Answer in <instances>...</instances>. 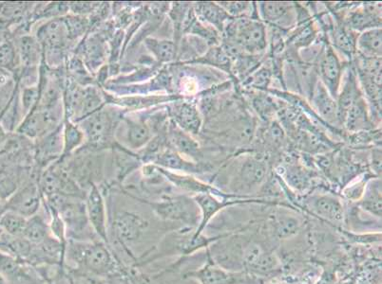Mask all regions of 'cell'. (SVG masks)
Returning a JSON list of instances; mask_svg holds the SVG:
<instances>
[{"label": "cell", "mask_w": 382, "mask_h": 284, "mask_svg": "<svg viewBox=\"0 0 382 284\" xmlns=\"http://www.w3.org/2000/svg\"><path fill=\"white\" fill-rule=\"evenodd\" d=\"M66 257L74 263L76 269L85 271L96 277L117 276L124 265L112 248L102 242H79L68 240Z\"/></svg>", "instance_id": "1"}, {"label": "cell", "mask_w": 382, "mask_h": 284, "mask_svg": "<svg viewBox=\"0 0 382 284\" xmlns=\"http://www.w3.org/2000/svg\"><path fill=\"white\" fill-rule=\"evenodd\" d=\"M125 110L106 104L78 122L85 138L82 147L92 151H110L116 143L115 135Z\"/></svg>", "instance_id": "2"}, {"label": "cell", "mask_w": 382, "mask_h": 284, "mask_svg": "<svg viewBox=\"0 0 382 284\" xmlns=\"http://www.w3.org/2000/svg\"><path fill=\"white\" fill-rule=\"evenodd\" d=\"M121 193L138 203L148 205L155 217L163 222L180 223L183 227L196 229L199 226L201 214L193 197L186 194L166 193L157 200H147L120 189Z\"/></svg>", "instance_id": "3"}, {"label": "cell", "mask_w": 382, "mask_h": 284, "mask_svg": "<svg viewBox=\"0 0 382 284\" xmlns=\"http://www.w3.org/2000/svg\"><path fill=\"white\" fill-rule=\"evenodd\" d=\"M220 39L232 41L248 55L268 53V30L260 19L251 17L230 19L225 26Z\"/></svg>", "instance_id": "4"}, {"label": "cell", "mask_w": 382, "mask_h": 284, "mask_svg": "<svg viewBox=\"0 0 382 284\" xmlns=\"http://www.w3.org/2000/svg\"><path fill=\"white\" fill-rule=\"evenodd\" d=\"M110 227L112 236L123 252L137 263L132 247L143 239L150 227V222L144 215L135 211L122 209L114 212L110 217Z\"/></svg>", "instance_id": "5"}, {"label": "cell", "mask_w": 382, "mask_h": 284, "mask_svg": "<svg viewBox=\"0 0 382 284\" xmlns=\"http://www.w3.org/2000/svg\"><path fill=\"white\" fill-rule=\"evenodd\" d=\"M270 163L265 155L256 153L243 155L230 183V194L251 197L250 193L260 191L270 175Z\"/></svg>", "instance_id": "6"}, {"label": "cell", "mask_w": 382, "mask_h": 284, "mask_svg": "<svg viewBox=\"0 0 382 284\" xmlns=\"http://www.w3.org/2000/svg\"><path fill=\"white\" fill-rule=\"evenodd\" d=\"M155 137L148 122L147 110L125 113L118 125L116 142L132 152L143 149Z\"/></svg>", "instance_id": "7"}, {"label": "cell", "mask_w": 382, "mask_h": 284, "mask_svg": "<svg viewBox=\"0 0 382 284\" xmlns=\"http://www.w3.org/2000/svg\"><path fill=\"white\" fill-rule=\"evenodd\" d=\"M64 117L65 115L63 104L53 107L35 106L24 117L15 132L25 135L33 142L62 124Z\"/></svg>", "instance_id": "8"}, {"label": "cell", "mask_w": 382, "mask_h": 284, "mask_svg": "<svg viewBox=\"0 0 382 284\" xmlns=\"http://www.w3.org/2000/svg\"><path fill=\"white\" fill-rule=\"evenodd\" d=\"M41 173L42 171L33 166L29 178L5 203L6 211L17 212L25 218L37 214L42 203V194L38 185Z\"/></svg>", "instance_id": "9"}, {"label": "cell", "mask_w": 382, "mask_h": 284, "mask_svg": "<svg viewBox=\"0 0 382 284\" xmlns=\"http://www.w3.org/2000/svg\"><path fill=\"white\" fill-rule=\"evenodd\" d=\"M186 277L194 278L199 284H251L260 278L248 273L225 269L218 265L210 254V249H206V263L196 270L184 273Z\"/></svg>", "instance_id": "10"}, {"label": "cell", "mask_w": 382, "mask_h": 284, "mask_svg": "<svg viewBox=\"0 0 382 284\" xmlns=\"http://www.w3.org/2000/svg\"><path fill=\"white\" fill-rule=\"evenodd\" d=\"M304 208L313 216L340 229L346 219L345 205L338 193L306 194L304 196Z\"/></svg>", "instance_id": "11"}, {"label": "cell", "mask_w": 382, "mask_h": 284, "mask_svg": "<svg viewBox=\"0 0 382 284\" xmlns=\"http://www.w3.org/2000/svg\"><path fill=\"white\" fill-rule=\"evenodd\" d=\"M71 53L83 61L94 77L109 61V44L106 38L98 32L87 33Z\"/></svg>", "instance_id": "12"}, {"label": "cell", "mask_w": 382, "mask_h": 284, "mask_svg": "<svg viewBox=\"0 0 382 284\" xmlns=\"http://www.w3.org/2000/svg\"><path fill=\"white\" fill-rule=\"evenodd\" d=\"M169 120L193 137L201 135L204 120L196 98H181L166 106Z\"/></svg>", "instance_id": "13"}, {"label": "cell", "mask_w": 382, "mask_h": 284, "mask_svg": "<svg viewBox=\"0 0 382 284\" xmlns=\"http://www.w3.org/2000/svg\"><path fill=\"white\" fill-rule=\"evenodd\" d=\"M85 207H86L87 216L94 234L100 240L110 247L109 215H107L106 198L100 187L96 184L89 187L87 191Z\"/></svg>", "instance_id": "14"}, {"label": "cell", "mask_w": 382, "mask_h": 284, "mask_svg": "<svg viewBox=\"0 0 382 284\" xmlns=\"http://www.w3.org/2000/svg\"><path fill=\"white\" fill-rule=\"evenodd\" d=\"M316 68L320 83L324 84L331 96L337 101L345 65H343L340 56L328 40Z\"/></svg>", "instance_id": "15"}, {"label": "cell", "mask_w": 382, "mask_h": 284, "mask_svg": "<svg viewBox=\"0 0 382 284\" xmlns=\"http://www.w3.org/2000/svg\"><path fill=\"white\" fill-rule=\"evenodd\" d=\"M64 122V120H63ZM63 124L40 139L33 140L35 167L43 171L62 158Z\"/></svg>", "instance_id": "16"}, {"label": "cell", "mask_w": 382, "mask_h": 284, "mask_svg": "<svg viewBox=\"0 0 382 284\" xmlns=\"http://www.w3.org/2000/svg\"><path fill=\"white\" fill-rule=\"evenodd\" d=\"M104 91L106 104L120 107L125 110V113L129 112H139L144 110L155 108V107L166 106L177 100L184 98L178 94H153L137 95V96L116 97Z\"/></svg>", "instance_id": "17"}, {"label": "cell", "mask_w": 382, "mask_h": 284, "mask_svg": "<svg viewBox=\"0 0 382 284\" xmlns=\"http://www.w3.org/2000/svg\"><path fill=\"white\" fill-rule=\"evenodd\" d=\"M343 24L356 33L381 28V2H358L342 19Z\"/></svg>", "instance_id": "18"}, {"label": "cell", "mask_w": 382, "mask_h": 284, "mask_svg": "<svg viewBox=\"0 0 382 284\" xmlns=\"http://www.w3.org/2000/svg\"><path fill=\"white\" fill-rule=\"evenodd\" d=\"M257 12L259 19L266 26H273L289 32L297 24L295 2H259Z\"/></svg>", "instance_id": "19"}, {"label": "cell", "mask_w": 382, "mask_h": 284, "mask_svg": "<svg viewBox=\"0 0 382 284\" xmlns=\"http://www.w3.org/2000/svg\"><path fill=\"white\" fill-rule=\"evenodd\" d=\"M148 164L156 165L165 169V170L174 171V173L192 176L204 175V173H210L214 169L209 163H196L194 161L186 160L169 146H166L162 151H160Z\"/></svg>", "instance_id": "20"}, {"label": "cell", "mask_w": 382, "mask_h": 284, "mask_svg": "<svg viewBox=\"0 0 382 284\" xmlns=\"http://www.w3.org/2000/svg\"><path fill=\"white\" fill-rule=\"evenodd\" d=\"M110 153L112 157L110 164L114 171V181L110 185L119 188L123 186L127 178L135 171H139L144 164L137 152L123 147L117 142L112 146Z\"/></svg>", "instance_id": "21"}, {"label": "cell", "mask_w": 382, "mask_h": 284, "mask_svg": "<svg viewBox=\"0 0 382 284\" xmlns=\"http://www.w3.org/2000/svg\"><path fill=\"white\" fill-rule=\"evenodd\" d=\"M166 140L169 147L173 148L186 160L196 163H205L204 153L199 142H197L193 135L177 126L171 120L166 130Z\"/></svg>", "instance_id": "22"}, {"label": "cell", "mask_w": 382, "mask_h": 284, "mask_svg": "<svg viewBox=\"0 0 382 284\" xmlns=\"http://www.w3.org/2000/svg\"><path fill=\"white\" fill-rule=\"evenodd\" d=\"M309 104L320 120L328 126L337 130H342L337 101L331 96L320 81L318 82L316 88L313 91Z\"/></svg>", "instance_id": "23"}, {"label": "cell", "mask_w": 382, "mask_h": 284, "mask_svg": "<svg viewBox=\"0 0 382 284\" xmlns=\"http://www.w3.org/2000/svg\"><path fill=\"white\" fill-rule=\"evenodd\" d=\"M342 127L345 133L370 131L378 129L372 120L370 110L364 96L356 100L347 109L342 119Z\"/></svg>", "instance_id": "24"}, {"label": "cell", "mask_w": 382, "mask_h": 284, "mask_svg": "<svg viewBox=\"0 0 382 284\" xmlns=\"http://www.w3.org/2000/svg\"><path fill=\"white\" fill-rule=\"evenodd\" d=\"M334 19L332 27L327 32L328 42L336 53H340L347 59V63L352 62L356 55V38L358 33L348 29L342 20Z\"/></svg>", "instance_id": "25"}, {"label": "cell", "mask_w": 382, "mask_h": 284, "mask_svg": "<svg viewBox=\"0 0 382 284\" xmlns=\"http://www.w3.org/2000/svg\"><path fill=\"white\" fill-rule=\"evenodd\" d=\"M186 64V65H198L207 66V68H214L220 73L225 74L229 78V80L234 84L236 91H239V86L236 82L232 73V61L224 48L220 45L211 46L209 50L201 56V57L195 59L193 61Z\"/></svg>", "instance_id": "26"}, {"label": "cell", "mask_w": 382, "mask_h": 284, "mask_svg": "<svg viewBox=\"0 0 382 284\" xmlns=\"http://www.w3.org/2000/svg\"><path fill=\"white\" fill-rule=\"evenodd\" d=\"M241 94L250 101L251 109L258 115L263 122L276 120L283 101L268 92L241 91Z\"/></svg>", "instance_id": "27"}, {"label": "cell", "mask_w": 382, "mask_h": 284, "mask_svg": "<svg viewBox=\"0 0 382 284\" xmlns=\"http://www.w3.org/2000/svg\"><path fill=\"white\" fill-rule=\"evenodd\" d=\"M142 45L159 65L165 66L177 62L179 46L173 39L150 37L143 41Z\"/></svg>", "instance_id": "28"}, {"label": "cell", "mask_w": 382, "mask_h": 284, "mask_svg": "<svg viewBox=\"0 0 382 284\" xmlns=\"http://www.w3.org/2000/svg\"><path fill=\"white\" fill-rule=\"evenodd\" d=\"M192 8L197 19L210 26L222 35L225 26L232 17L218 4V2H192Z\"/></svg>", "instance_id": "29"}, {"label": "cell", "mask_w": 382, "mask_h": 284, "mask_svg": "<svg viewBox=\"0 0 382 284\" xmlns=\"http://www.w3.org/2000/svg\"><path fill=\"white\" fill-rule=\"evenodd\" d=\"M85 86H80L67 76L64 82L63 89V106L64 119L71 120L74 124H78L80 119L82 106H83Z\"/></svg>", "instance_id": "30"}, {"label": "cell", "mask_w": 382, "mask_h": 284, "mask_svg": "<svg viewBox=\"0 0 382 284\" xmlns=\"http://www.w3.org/2000/svg\"><path fill=\"white\" fill-rule=\"evenodd\" d=\"M15 46L22 68H40L43 62V50L32 33L15 37Z\"/></svg>", "instance_id": "31"}, {"label": "cell", "mask_w": 382, "mask_h": 284, "mask_svg": "<svg viewBox=\"0 0 382 284\" xmlns=\"http://www.w3.org/2000/svg\"><path fill=\"white\" fill-rule=\"evenodd\" d=\"M270 227L277 239L288 240L301 231L302 221L296 215L281 209L270 217Z\"/></svg>", "instance_id": "32"}, {"label": "cell", "mask_w": 382, "mask_h": 284, "mask_svg": "<svg viewBox=\"0 0 382 284\" xmlns=\"http://www.w3.org/2000/svg\"><path fill=\"white\" fill-rule=\"evenodd\" d=\"M356 206L361 211L381 220V178H373L368 181L363 196Z\"/></svg>", "instance_id": "33"}, {"label": "cell", "mask_w": 382, "mask_h": 284, "mask_svg": "<svg viewBox=\"0 0 382 284\" xmlns=\"http://www.w3.org/2000/svg\"><path fill=\"white\" fill-rule=\"evenodd\" d=\"M356 53L366 58H381L382 29L376 28L360 33L356 38Z\"/></svg>", "instance_id": "34"}, {"label": "cell", "mask_w": 382, "mask_h": 284, "mask_svg": "<svg viewBox=\"0 0 382 284\" xmlns=\"http://www.w3.org/2000/svg\"><path fill=\"white\" fill-rule=\"evenodd\" d=\"M274 74L270 60L266 58L260 68L254 71L245 81L239 84L241 91L266 92L271 88Z\"/></svg>", "instance_id": "35"}, {"label": "cell", "mask_w": 382, "mask_h": 284, "mask_svg": "<svg viewBox=\"0 0 382 284\" xmlns=\"http://www.w3.org/2000/svg\"><path fill=\"white\" fill-rule=\"evenodd\" d=\"M183 259L174 263L166 269H164L155 275L148 277V284H199L194 278L186 277L184 273H180Z\"/></svg>", "instance_id": "36"}, {"label": "cell", "mask_w": 382, "mask_h": 284, "mask_svg": "<svg viewBox=\"0 0 382 284\" xmlns=\"http://www.w3.org/2000/svg\"><path fill=\"white\" fill-rule=\"evenodd\" d=\"M69 14L68 2H43V3H35L32 17H31V23L35 24L40 20H47L60 19Z\"/></svg>", "instance_id": "37"}, {"label": "cell", "mask_w": 382, "mask_h": 284, "mask_svg": "<svg viewBox=\"0 0 382 284\" xmlns=\"http://www.w3.org/2000/svg\"><path fill=\"white\" fill-rule=\"evenodd\" d=\"M65 71L67 76L73 79L76 83L82 86L96 84L94 77L84 65L83 61L78 55L71 53L67 58L65 64Z\"/></svg>", "instance_id": "38"}, {"label": "cell", "mask_w": 382, "mask_h": 284, "mask_svg": "<svg viewBox=\"0 0 382 284\" xmlns=\"http://www.w3.org/2000/svg\"><path fill=\"white\" fill-rule=\"evenodd\" d=\"M192 2H171L168 17L173 26V40L179 46L183 37V26Z\"/></svg>", "instance_id": "39"}, {"label": "cell", "mask_w": 382, "mask_h": 284, "mask_svg": "<svg viewBox=\"0 0 382 284\" xmlns=\"http://www.w3.org/2000/svg\"><path fill=\"white\" fill-rule=\"evenodd\" d=\"M63 143L62 158L71 155L85 143L84 134L79 125L66 119L63 122Z\"/></svg>", "instance_id": "40"}, {"label": "cell", "mask_w": 382, "mask_h": 284, "mask_svg": "<svg viewBox=\"0 0 382 284\" xmlns=\"http://www.w3.org/2000/svg\"><path fill=\"white\" fill-rule=\"evenodd\" d=\"M50 235V226L43 218V216L35 214L30 218H27L26 226H25L22 237L29 240L31 244H40L43 240L47 239Z\"/></svg>", "instance_id": "41"}, {"label": "cell", "mask_w": 382, "mask_h": 284, "mask_svg": "<svg viewBox=\"0 0 382 284\" xmlns=\"http://www.w3.org/2000/svg\"><path fill=\"white\" fill-rule=\"evenodd\" d=\"M104 106H106V102H105L103 88H99L96 84L85 86L83 106H82L81 116L78 124Z\"/></svg>", "instance_id": "42"}, {"label": "cell", "mask_w": 382, "mask_h": 284, "mask_svg": "<svg viewBox=\"0 0 382 284\" xmlns=\"http://www.w3.org/2000/svg\"><path fill=\"white\" fill-rule=\"evenodd\" d=\"M69 38L73 48L85 37L89 30V19L88 17H81L68 14L63 17Z\"/></svg>", "instance_id": "43"}, {"label": "cell", "mask_w": 382, "mask_h": 284, "mask_svg": "<svg viewBox=\"0 0 382 284\" xmlns=\"http://www.w3.org/2000/svg\"><path fill=\"white\" fill-rule=\"evenodd\" d=\"M20 66H21L15 43L10 40L2 42L0 45V71L11 73L15 76Z\"/></svg>", "instance_id": "44"}, {"label": "cell", "mask_w": 382, "mask_h": 284, "mask_svg": "<svg viewBox=\"0 0 382 284\" xmlns=\"http://www.w3.org/2000/svg\"><path fill=\"white\" fill-rule=\"evenodd\" d=\"M373 178H376V176L372 175L369 171L358 176V178H356L352 182L346 185L340 191V197L345 199V200L350 202L351 204H356L363 197L364 191H365L366 184Z\"/></svg>", "instance_id": "45"}, {"label": "cell", "mask_w": 382, "mask_h": 284, "mask_svg": "<svg viewBox=\"0 0 382 284\" xmlns=\"http://www.w3.org/2000/svg\"><path fill=\"white\" fill-rule=\"evenodd\" d=\"M27 218L11 211H5L0 217V227L12 237H22Z\"/></svg>", "instance_id": "46"}, {"label": "cell", "mask_w": 382, "mask_h": 284, "mask_svg": "<svg viewBox=\"0 0 382 284\" xmlns=\"http://www.w3.org/2000/svg\"><path fill=\"white\" fill-rule=\"evenodd\" d=\"M17 88L19 83L12 74L0 71V115L9 106Z\"/></svg>", "instance_id": "47"}, {"label": "cell", "mask_w": 382, "mask_h": 284, "mask_svg": "<svg viewBox=\"0 0 382 284\" xmlns=\"http://www.w3.org/2000/svg\"><path fill=\"white\" fill-rule=\"evenodd\" d=\"M40 97V86L19 88V98L25 117L37 106Z\"/></svg>", "instance_id": "48"}, {"label": "cell", "mask_w": 382, "mask_h": 284, "mask_svg": "<svg viewBox=\"0 0 382 284\" xmlns=\"http://www.w3.org/2000/svg\"><path fill=\"white\" fill-rule=\"evenodd\" d=\"M69 14L91 17L99 6L100 2H68Z\"/></svg>", "instance_id": "49"}, {"label": "cell", "mask_w": 382, "mask_h": 284, "mask_svg": "<svg viewBox=\"0 0 382 284\" xmlns=\"http://www.w3.org/2000/svg\"><path fill=\"white\" fill-rule=\"evenodd\" d=\"M368 168L372 175L376 178H381V145L374 146L371 148Z\"/></svg>", "instance_id": "50"}, {"label": "cell", "mask_w": 382, "mask_h": 284, "mask_svg": "<svg viewBox=\"0 0 382 284\" xmlns=\"http://www.w3.org/2000/svg\"><path fill=\"white\" fill-rule=\"evenodd\" d=\"M8 134H9V133L4 129L1 122H0V151H1L2 147H3L5 142H6Z\"/></svg>", "instance_id": "51"}, {"label": "cell", "mask_w": 382, "mask_h": 284, "mask_svg": "<svg viewBox=\"0 0 382 284\" xmlns=\"http://www.w3.org/2000/svg\"><path fill=\"white\" fill-rule=\"evenodd\" d=\"M5 211H6V209H5V204L0 201V217L4 214Z\"/></svg>", "instance_id": "52"}, {"label": "cell", "mask_w": 382, "mask_h": 284, "mask_svg": "<svg viewBox=\"0 0 382 284\" xmlns=\"http://www.w3.org/2000/svg\"><path fill=\"white\" fill-rule=\"evenodd\" d=\"M0 284H8L6 278H5L1 274H0Z\"/></svg>", "instance_id": "53"}]
</instances>
